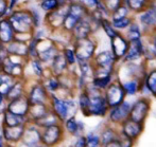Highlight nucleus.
I'll return each instance as SVG.
<instances>
[{"instance_id": "obj_10", "label": "nucleus", "mask_w": 156, "mask_h": 147, "mask_svg": "<svg viewBox=\"0 0 156 147\" xmlns=\"http://www.w3.org/2000/svg\"><path fill=\"white\" fill-rule=\"evenodd\" d=\"M63 130L60 124L52 125V126L41 128V141L45 147H52L62 140Z\"/></svg>"}, {"instance_id": "obj_2", "label": "nucleus", "mask_w": 156, "mask_h": 147, "mask_svg": "<svg viewBox=\"0 0 156 147\" xmlns=\"http://www.w3.org/2000/svg\"><path fill=\"white\" fill-rule=\"evenodd\" d=\"M49 106L61 122H64L66 118L72 117V111L74 112L76 110V104L73 100L60 97L58 94L49 95Z\"/></svg>"}, {"instance_id": "obj_40", "label": "nucleus", "mask_w": 156, "mask_h": 147, "mask_svg": "<svg viewBox=\"0 0 156 147\" xmlns=\"http://www.w3.org/2000/svg\"><path fill=\"white\" fill-rule=\"evenodd\" d=\"M117 138H118L117 133H116L113 129H105L100 137V142L102 143V145L104 146L105 144L114 141V140H116Z\"/></svg>"}, {"instance_id": "obj_48", "label": "nucleus", "mask_w": 156, "mask_h": 147, "mask_svg": "<svg viewBox=\"0 0 156 147\" xmlns=\"http://www.w3.org/2000/svg\"><path fill=\"white\" fill-rule=\"evenodd\" d=\"M132 20L129 17H124V18L118 19V20H113L112 21V26L114 27V29H125L129 26H131Z\"/></svg>"}, {"instance_id": "obj_21", "label": "nucleus", "mask_w": 156, "mask_h": 147, "mask_svg": "<svg viewBox=\"0 0 156 147\" xmlns=\"http://www.w3.org/2000/svg\"><path fill=\"white\" fill-rule=\"evenodd\" d=\"M9 55L28 59V43L15 38L13 41L6 45Z\"/></svg>"}, {"instance_id": "obj_3", "label": "nucleus", "mask_w": 156, "mask_h": 147, "mask_svg": "<svg viewBox=\"0 0 156 147\" xmlns=\"http://www.w3.org/2000/svg\"><path fill=\"white\" fill-rule=\"evenodd\" d=\"M88 11L84 8L81 3L72 0L69 4H68V11L65 15L64 18L62 29L61 31H64L67 34H70L72 32V30L74 29V27L76 26V23L83 19L84 17H86L88 15Z\"/></svg>"}, {"instance_id": "obj_23", "label": "nucleus", "mask_w": 156, "mask_h": 147, "mask_svg": "<svg viewBox=\"0 0 156 147\" xmlns=\"http://www.w3.org/2000/svg\"><path fill=\"white\" fill-rule=\"evenodd\" d=\"M141 131H142V125L140 123H136L134 121L129 120V118L123 122V125H122V133L126 138H129V139L131 140L136 139L137 137H139Z\"/></svg>"}, {"instance_id": "obj_57", "label": "nucleus", "mask_w": 156, "mask_h": 147, "mask_svg": "<svg viewBox=\"0 0 156 147\" xmlns=\"http://www.w3.org/2000/svg\"><path fill=\"white\" fill-rule=\"evenodd\" d=\"M2 72V65H1V63H0V73Z\"/></svg>"}, {"instance_id": "obj_4", "label": "nucleus", "mask_w": 156, "mask_h": 147, "mask_svg": "<svg viewBox=\"0 0 156 147\" xmlns=\"http://www.w3.org/2000/svg\"><path fill=\"white\" fill-rule=\"evenodd\" d=\"M84 90L89 95V104L85 115L103 117L106 115L107 110H108V105H107L104 95H102L99 92V90L94 88L93 85H91V90L87 88H85Z\"/></svg>"}, {"instance_id": "obj_32", "label": "nucleus", "mask_w": 156, "mask_h": 147, "mask_svg": "<svg viewBox=\"0 0 156 147\" xmlns=\"http://www.w3.org/2000/svg\"><path fill=\"white\" fill-rule=\"evenodd\" d=\"M139 20L142 25L147 27H152L156 25V8H151L141 13L139 16Z\"/></svg>"}, {"instance_id": "obj_52", "label": "nucleus", "mask_w": 156, "mask_h": 147, "mask_svg": "<svg viewBox=\"0 0 156 147\" xmlns=\"http://www.w3.org/2000/svg\"><path fill=\"white\" fill-rule=\"evenodd\" d=\"M6 57H9V52L6 49V45L0 43V63L4 60Z\"/></svg>"}, {"instance_id": "obj_16", "label": "nucleus", "mask_w": 156, "mask_h": 147, "mask_svg": "<svg viewBox=\"0 0 156 147\" xmlns=\"http://www.w3.org/2000/svg\"><path fill=\"white\" fill-rule=\"evenodd\" d=\"M25 129H26V125L12 126V127L3 126L2 125L1 135L4 141H6L8 143H18L23 139Z\"/></svg>"}, {"instance_id": "obj_49", "label": "nucleus", "mask_w": 156, "mask_h": 147, "mask_svg": "<svg viewBox=\"0 0 156 147\" xmlns=\"http://www.w3.org/2000/svg\"><path fill=\"white\" fill-rule=\"evenodd\" d=\"M12 11V9H10V6H9L8 0H0V19L3 17L8 18V16L11 14Z\"/></svg>"}, {"instance_id": "obj_13", "label": "nucleus", "mask_w": 156, "mask_h": 147, "mask_svg": "<svg viewBox=\"0 0 156 147\" xmlns=\"http://www.w3.org/2000/svg\"><path fill=\"white\" fill-rule=\"evenodd\" d=\"M93 21L90 20L89 16L87 15L83 19H81L72 32L70 33L72 37V40H76V39H82L86 38V37H90V34L93 33Z\"/></svg>"}, {"instance_id": "obj_6", "label": "nucleus", "mask_w": 156, "mask_h": 147, "mask_svg": "<svg viewBox=\"0 0 156 147\" xmlns=\"http://www.w3.org/2000/svg\"><path fill=\"white\" fill-rule=\"evenodd\" d=\"M73 51L76 54V61H90L96 52V43L90 38L76 39L73 40Z\"/></svg>"}, {"instance_id": "obj_58", "label": "nucleus", "mask_w": 156, "mask_h": 147, "mask_svg": "<svg viewBox=\"0 0 156 147\" xmlns=\"http://www.w3.org/2000/svg\"><path fill=\"white\" fill-rule=\"evenodd\" d=\"M5 147H14V146H12V145H10V144H9V145H6Z\"/></svg>"}, {"instance_id": "obj_39", "label": "nucleus", "mask_w": 156, "mask_h": 147, "mask_svg": "<svg viewBox=\"0 0 156 147\" xmlns=\"http://www.w3.org/2000/svg\"><path fill=\"white\" fill-rule=\"evenodd\" d=\"M88 104H89V95L85 90H83L82 92L79 95V101H78V105L79 108L81 109L84 115H86L87 108H88Z\"/></svg>"}, {"instance_id": "obj_25", "label": "nucleus", "mask_w": 156, "mask_h": 147, "mask_svg": "<svg viewBox=\"0 0 156 147\" xmlns=\"http://www.w3.org/2000/svg\"><path fill=\"white\" fill-rule=\"evenodd\" d=\"M144 46H142L141 40H134L129 41V49L124 56V59L126 61H133L136 60L139 57H141V55H144Z\"/></svg>"}, {"instance_id": "obj_35", "label": "nucleus", "mask_w": 156, "mask_h": 147, "mask_svg": "<svg viewBox=\"0 0 156 147\" xmlns=\"http://www.w3.org/2000/svg\"><path fill=\"white\" fill-rule=\"evenodd\" d=\"M112 83V74L103 76H94L91 80V85L98 90L106 89Z\"/></svg>"}, {"instance_id": "obj_56", "label": "nucleus", "mask_w": 156, "mask_h": 147, "mask_svg": "<svg viewBox=\"0 0 156 147\" xmlns=\"http://www.w3.org/2000/svg\"><path fill=\"white\" fill-rule=\"evenodd\" d=\"M153 49H154V52L156 53V37L154 38V40H153Z\"/></svg>"}, {"instance_id": "obj_53", "label": "nucleus", "mask_w": 156, "mask_h": 147, "mask_svg": "<svg viewBox=\"0 0 156 147\" xmlns=\"http://www.w3.org/2000/svg\"><path fill=\"white\" fill-rule=\"evenodd\" d=\"M73 147H86V137L80 135V137L76 139Z\"/></svg>"}, {"instance_id": "obj_34", "label": "nucleus", "mask_w": 156, "mask_h": 147, "mask_svg": "<svg viewBox=\"0 0 156 147\" xmlns=\"http://www.w3.org/2000/svg\"><path fill=\"white\" fill-rule=\"evenodd\" d=\"M65 127L66 130L68 131L69 133L73 135H79L81 132V130L83 129V124L76 120L74 117H70L68 118H66L65 121Z\"/></svg>"}, {"instance_id": "obj_9", "label": "nucleus", "mask_w": 156, "mask_h": 147, "mask_svg": "<svg viewBox=\"0 0 156 147\" xmlns=\"http://www.w3.org/2000/svg\"><path fill=\"white\" fill-rule=\"evenodd\" d=\"M26 96H27L30 105L49 104V93L43 86L41 80L34 83L30 87V89L26 92Z\"/></svg>"}, {"instance_id": "obj_17", "label": "nucleus", "mask_w": 156, "mask_h": 147, "mask_svg": "<svg viewBox=\"0 0 156 147\" xmlns=\"http://www.w3.org/2000/svg\"><path fill=\"white\" fill-rule=\"evenodd\" d=\"M131 104L129 102H122L118 106H115L109 111V118L113 123H123L129 118L131 111Z\"/></svg>"}, {"instance_id": "obj_43", "label": "nucleus", "mask_w": 156, "mask_h": 147, "mask_svg": "<svg viewBox=\"0 0 156 147\" xmlns=\"http://www.w3.org/2000/svg\"><path fill=\"white\" fill-rule=\"evenodd\" d=\"M140 37H141V33H140L139 27L135 23L131 25L127 32V39L129 41H134V40H139Z\"/></svg>"}, {"instance_id": "obj_27", "label": "nucleus", "mask_w": 156, "mask_h": 147, "mask_svg": "<svg viewBox=\"0 0 156 147\" xmlns=\"http://www.w3.org/2000/svg\"><path fill=\"white\" fill-rule=\"evenodd\" d=\"M43 86L47 90V92L50 94H56V92L62 89V83H61L60 77L54 76L52 74L46 75L43 80H41Z\"/></svg>"}, {"instance_id": "obj_45", "label": "nucleus", "mask_w": 156, "mask_h": 147, "mask_svg": "<svg viewBox=\"0 0 156 147\" xmlns=\"http://www.w3.org/2000/svg\"><path fill=\"white\" fill-rule=\"evenodd\" d=\"M74 1L81 3L87 11H88V13H90L98 8L101 0H74Z\"/></svg>"}, {"instance_id": "obj_8", "label": "nucleus", "mask_w": 156, "mask_h": 147, "mask_svg": "<svg viewBox=\"0 0 156 147\" xmlns=\"http://www.w3.org/2000/svg\"><path fill=\"white\" fill-rule=\"evenodd\" d=\"M68 11V5H61L53 12L45 14L44 16V25L48 28L51 33L61 31L65 15Z\"/></svg>"}, {"instance_id": "obj_29", "label": "nucleus", "mask_w": 156, "mask_h": 147, "mask_svg": "<svg viewBox=\"0 0 156 147\" xmlns=\"http://www.w3.org/2000/svg\"><path fill=\"white\" fill-rule=\"evenodd\" d=\"M29 10L30 14H31V17H32V21H33V26H34V29L35 28H39L41 26H44V14L43 12L41 11V9L38 8L37 5V2H30L26 5Z\"/></svg>"}, {"instance_id": "obj_24", "label": "nucleus", "mask_w": 156, "mask_h": 147, "mask_svg": "<svg viewBox=\"0 0 156 147\" xmlns=\"http://www.w3.org/2000/svg\"><path fill=\"white\" fill-rule=\"evenodd\" d=\"M2 115H3V120H2V125L3 126H21V125H27L29 123L28 117H21V115H14V113L10 112L8 110H4Z\"/></svg>"}, {"instance_id": "obj_54", "label": "nucleus", "mask_w": 156, "mask_h": 147, "mask_svg": "<svg viewBox=\"0 0 156 147\" xmlns=\"http://www.w3.org/2000/svg\"><path fill=\"white\" fill-rule=\"evenodd\" d=\"M104 147H122L121 142H120V140H119V137H118L116 140H114V141H112V142H109V143L105 144Z\"/></svg>"}, {"instance_id": "obj_28", "label": "nucleus", "mask_w": 156, "mask_h": 147, "mask_svg": "<svg viewBox=\"0 0 156 147\" xmlns=\"http://www.w3.org/2000/svg\"><path fill=\"white\" fill-rule=\"evenodd\" d=\"M50 110L49 104H36V105H30L29 112H28V118L29 122H36L37 120L41 118L48 111Z\"/></svg>"}, {"instance_id": "obj_38", "label": "nucleus", "mask_w": 156, "mask_h": 147, "mask_svg": "<svg viewBox=\"0 0 156 147\" xmlns=\"http://www.w3.org/2000/svg\"><path fill=\"white\" fill-rule=\"evenodd\" d=\"M62 54L65 57L66 61H67L68 66H73L76 65L78 61H76V54H74V51H73V48L71 47H65L64 49L62 50Z\"/></svg>"}, {"instance_id": "obj_31", "label": "nucleus", "mask_w": 156, "mask_h": 147, "mask_svg": "<svg viewBox=\"0 0 156 147\" xmlns=\"http://www.w3.org/2000/svg\"><path fill=\"white\" fill-rule=\"evenodd\" d=\"M60 122L61 121L58 120V118L55 115V113L50 109L43 118L37 120L36 122H34V124L36 125L38 128H46V127L52 126V125H58Z\"/></svg>"}, {"instance_id": "obj_22", "label": "nucleus", "mask_w": 156, "mask_h": 147, "mask_svg": "<svg viewBox=\"0 0 156 147\" xmlns=\"http://www.w3.org/2000/svg\"><path fill=\"white\" fill-rule=\"evenodd\" d=\"M15 37H16V33L11 26L9 19L6 17L0 19V43L3 45H8L14 40Z\"/></svg>"}, {"instance_id": "obj_55", "label": "nucleus", "mask_w": 156, "mask_h": 147, "mask_svg": "<svg viewBox=\"0 0 156 147\" xmlns=\"http://www.w3.org/2000/svg\"><path fill=\"white\" fill-rule=\"evenodd\" d=\"M0 147H5V145H4V140L1 135H0Z\"/></svg>"}, {"instance_id": "obj_42", "label": "nucleus", "mask_w": 156, "mask_h": 147, "mask_svg": "<svg viewBox=\"0 0 156 147\" xmlns=\"http://www.w3.org/2000/svg\"><path fill=\"white\" fill-rule=\"evenodd\" d=\"M100 26L102 27L105 34H106L109 38H113L114 36H116V35L118 34V33L116 32V30L114 29V27L112 26V22H109L107 19H102V20L100 21Z\"/></svg>"}, {"instance_id": "obj_41", "label": "nucleus", "mask_w": 156, "mask_h": 147, "mask_svg": "<svg viewBox=\"0 0 156 147\" xmlns=\"http://www.w3.org/2000/svg\"><path fill=\"white\" fill-rule=\"evenodd\" d=\"M122 87H123L125 93L131 94L132 95V94H135L136 92L138 91V89H139V83L136 80H129V82L124 83V84L122 85Z\"/></svg>"}, {"instance_id": "obj_51", "label": "nucleus", "mask_w": 156, "mask_h": 147, "mask_svg": "<svg viewBox=\"0 0 156 147\" xmlns=\"http://www.w3.org/2000/svg\"><path fill=\"white\" fill-rule=\"evenodd\" d=\"M8 1H9V6L12 10L20 8V6H26L28 3L32 2L31 0H8Z\"/></svg>"}, {"instance_id": "obj_36", "label": "nucleus", "mask_w": 156, "mask_h": 147, "mask_svg": "<svg viewBox=\"0 0 156 147\" xmlns=\"http://www.w3.org/2000/svg\"><path fill=\"white\" fill-rule=\"evenodd\" d=\"M37 5L41 9V11L44 14L53 12L56 9L60 8V3L58 0H38L37 1Z\"/></svg>"}, {"instance_id": "obj_47", "label": "nucleus", "mask_w": 156, "mask_h": 147, "mask_svg": "<svg viewBox=\"0 0 156 147\" xmlns=\"http://www.w3.org/2000/svg\"><path fill=\"white\" fill-rule=\"evenodd\" d=\"M112 15L113 17V20H118V19H121V18H124V17L127 16L129 14V10H127V6L125 5H120L117 10H115Z\"/></svg>"}, {"instance_id": "obj_1", "label": "nucleus", "mask_w": 156, "mask_h": 147, "mask_svg": "<svg viewBox=\"0 0 156 147\" xmlns=\"http://www.w3.org/2000/svg\"><path fill=\"white\" fill-rule=\"evenodd\" d=\"M11 26L13 27L16 35L19 34H32L34 30L32 17L27 6L14 9L8 16Z\"/></svg>"}, {"instance_id": "obj_5", "label": "nucleus", "mask_w": 156, "mask_h": 147, "mask_svg": "<svg viewBox=\"0 0 156 147\" xmlns=\"http://www.w3.org/2000/svg\"><path fill=\"white\" fill-rule=\"evenodd\" d=\"M28 59L17 57V56H11L6 57L1 63L2 65V72L9 74L12 77L16 78H25V70L27 66Z\"/></svg>"}, {"instance_id": "obj_50", "label": "nucleus", "mask_w": 156, "mask_h": 147, "mask_svg": "<svg viewBox=\"0 0 156 147\" xmlns=\"http://www.w3.org/2000/svg\"><path fill=\"white\" fill-rule=\"evenodd\" d=\"M101 144L100 138L94 133H89L86 137V147H99Z\"/></svg>"}, {"instance_id": "obj_18", "label": "nucleus", "mask_w": 156, "mask_h": 147, "mask_svg": "<svg viewBox=\"0 0 156 147\" xmlns=\"http://www.w3.org/2000/svg\"><path fill=\"white\" fill-rule=\"evenodd\" d=\"M115 61H116V58L114 57L112 52H109V51L100 52V53L94 56V68L105 70V71L111 72L112 73Z\"/></svg>"}, {"instance_id": "obj_26", "label": "nucleus", "mask_w": 156, "mask_h": 147, "mask_svg": "<svg viewBox=\"0 0 156 147\" xmlns=\"http://www.w3.org/2000/svg\"><path fill=\"white\" fill-rule=\"evenodd\" d=\"M26 92H27V85H26L25 78H18V80H15L12 88L10 89L9 93L6 94V101L9 102V101L15 100V98L26 95Z\"/></svg>"}, {"instance_id": "obj_44", "label": "nucleus", "mask_w": 156, "mask_h": 147, "mask_svg": "<svg viewBox=\"0 0 156 147\" xmlns=\"http://www.w3.org/2000/svg\"><path fill=\"white\" fill-rule=\"evenodd\" d=\"M125 2H126L127 8L138 12V11H141L144 8L147 0H125Z\"/></svg>"}, {"instance_id": "obj_7", "label": "nucleus", "mask_w": 156, "mask_h": 147, "mask_svg": "<svg viewBox=\"0 0 156 147\" xmlns=\"http://www.w3.org/2000/svg\"><path fill=\"white\" fill-rule=\"evenodd\" d=\"M60 52L61 50L58 48V43L51 37L38 41V45H37V59H39L44 65H49Z\"/></svg>"}, {"instance_id": "obj_15", "label": "nucleus", "mask_w": 156, "mask_h": 147, "mask_svg": "<svg viewBox=\"0 0 156 147\" xmlns=\"http://www.w3.org/2000/svg\"><path fill=\"white\" fill-rule=\"evenodd\" d=\"M30 104L28 101L27 96L23 95L15 100L9 101L6 103V108L5 110L10 111V112L14 113L17 115H21V117H27L28 112H29Z\"/></svg>"}, {"instance_id": "obj_33", "label": "nucleus", "mask_w": 156, "mask_h": 147, "mask_svg": "<svg viewBox=\"0 0 156 147\" xmlns=\"http://www.w3.org/2000/svg\"><path fill=\"white\" fill-rule=\"evenodd\" d=\"M16 78L12 77L9 74H5L3 72L0 73V93L6 96V94L9 93L10 89L12 88L13 84L15 83Z\"/></svg>"}, {"instance_id": "obj_46", "label": "nucleus", "mask_w": 156, "mask_h": 147, "mask_svg": "<svg viewBox=\"0 0 156 147\" xmlns=\"http://www.w3.org/2000/svg\"><path fill=\"white\" fill-rule=\"evenodd\" d=\"M101 2L108 12H114L121 5V0H101Z\"/></svg>"}, {"instance_id": "obj_14", "label": "nucleus", "mask_w": 156, "mask_h": 147, "mask_svg": "<svg viewBox=\"0 0 156 147\" xmlns=\"http://www.w3.org/2000/svg\"><path fill=\"white\" fill-rule=\"evenodd\" d=\"M21 142L34 147H39L43 145L41 141V130L34 123L29 122L26 125V129Z\"/></svg>"}, {"instance_id": "obj_12", "label": "nucleus", "mask_w": 156, "mask_h": 147, "mask_svg": "<svg viewBox=\"0 0 156 147\" xmlns=\"http://www.w3.org/2000/svg\"><path fill=\"white\" fill-rule=\"evenodd\" d=\"M150 110V104L147 100H139L131 107V111L129 115V120L134 121L136 123L142 124L146 120L147 115Z\"/></svg>"}, {"instance_id": "obj_19", "label": "nucleus", "mask_w": 156, "mask_h": 147, "mask_svg": "<svg viewBox=\"0 0 156 147\" xmlns=\"http://www.w3.org/2000/svg\"><path fill=\"white\" fill-rule=\"evenodd\" d=\"M111 43H112V51H113L112 53H113L114 57L116 58V60L124 57L127 52V49H129V41L124 37H122L121 35L117 34L113 38H111Z\"/></svg>"}, {"instance_id": "obj_30", "label": "nucleus", "mask_w": 156, "mask_h": 147, "mask_svg": "<svg viewBox=\"0 0 156 147\" xmlns=\"http://www.w3.org/2000/svg\"><path fill=\"white\" fill-rule=\"evenodd\" d=\"M28 63L30 66V69L32 71V74L37 77L39 80H41L44 77L46 76V71H47V66L44 65L39 59L34 58V59H29L28 60Z\"/></svg>"}, {"instance_id": "obj_20", "label": "nucleus", "mask_w": 156, "mask_h": 147, "mask_svg": "<svg viewBox=\"0 0 156 147\" xmlns=\"http://www.w3.org/2000/svg\"><path fill=\"white\" fill-rule=\"evenodd\" d=\"M47 68H49L50 74H52V75H54V76H58V77H61V76L65 75V73L67 72L69 66H68L67 61H66L62 52H60V53L53 58V60L47 66Z\"/></svg>"}, {"instance_id": "obj_11", "label": "nucleus", "mask_w": 156, "mask_h": 147, "mask_svg": "<svg viewBox=\"0 0 156 147\" xmlns=\"http://www.w3.org/2000/svg\"><path fill=\"white\" fill-rule=\"evenodd\" d=\"M124 95L125 92L122 85H120L119 83H114V84H111L106 88L104 97L106 100L108 107L113 108V107L118 106V105L123 102Z\"/></svg>"}, {"instance_id": "obj_37", "label": "nucleus", "mask_w": 156, "mask_h": 147, "mask_svg": "<svg viewBox=\"0 0 156 147\" xmlns=\"http://www.w3.org/2000/svg\"><path fill=\"white\" fill-rule=\"evenodd\" d=\"M146 86L149 91L156 96V70H153L148 74L146 78Z\"/></svg>"}]
</instances>
